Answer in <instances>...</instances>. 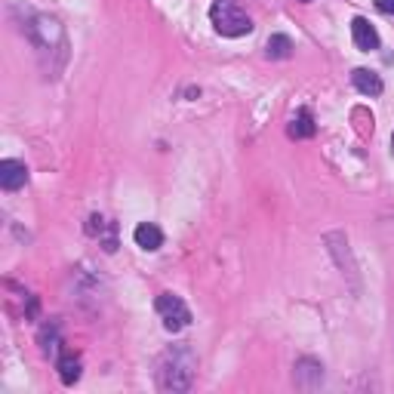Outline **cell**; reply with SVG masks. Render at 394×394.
<instances>
[{
    "mask_svg": "<svg viewBox=\"0 0 394 394\" xmlns=\"http://www.w3.org/2000/svg\"><path fill=\"white\" fill-rule=\"evenodd\" d=\"M194 366H197V360L188 345L169 348L160 360L157 382H160L163 391H188L191 388V379H194Z\"/></svg>",
    "mask_w": 394,
    "mask_h": 394,
    "instance_id": "obj_1",
    "label": "cell"
},
{
    "mask_svg": "<svg viewBox=\"0 0 394 394\" xmlns=\"http://www.w3.org/2000/svg\"><path fill=\"white\" fill-rule=\"evenodd\" d=\"M28 182V169L19 160H0V188L3 191H19Z\"/></svg>",
    "mask_w": 394,
    "mask_h": 394,
    "instance_id": "obj_5",
    "label": "cell"
},
{
    "mask_svg": "<svg viewBox=\"0 0 394 394\" xmlns=\"http://www.w3.org/2000/svg\"><path fill=\"white\" fill-rule=\"evenodd\" d=\"M314 114L308 108H299L293 114V121H290V129H287V133H290V139H311L314 136Z\"/></svg>",
    "mask_w": 394,
    "mask_h": 394,
    "instance_id": "obj_8",
    "label": "cell"
},
{
    "mask_svg": "<svg viewBox=\"0 0 394 394\" xmlns=\"http://www.w3.org/2000/svg\"><path fill=\"white\" fill-rule=\"evenodd\" d=\"M391 148H394V136H391Z\"/></svg>",
    "mask_w": 394,
    "mask_h": 394,
    "instance_id": "obj_12",
    "label": "cell"
},
{
    "mask_svg": "<svg viewBox=\"0 0 394 394\" xmlns=\"http://www.w3.org/2000/svg\"><path fill=\"white\" fill-rule=\"evenodd\" d=\"M302 3H311V0H302Z\"/></svg>",
    "mask_w": 394,
    "mask_h": 394,
    "instance_id": "obj_13",
    "label": "cell"
},
{
    "mask_svg": "<svg viewBox=\"0 0 394 394\" xmlns=\"http://www.w3.org/2000/svg\"><path fill=\"white\" fill-rule=\"evenodd\" d=\"M154 308H157V314L163 318V326H167L169 333H179L182 326L191 324V311H188V305L179 299V296H173V293L157 296Z\"/></svg>",
    "mask_w": 394,
    "mask_h": 394,
    "instance_id": "obj_3",
    "label": "cell"
},
{
    "mask_svg": "<svg viewBox=\"0 0 394 394\" xmlns=\"http://www.w3.org/2000/svg\"><path fill=\"white\" fill-rule=\"evenodd\" d=\"M265 56L268 59H290L293 56V41L287 34H271L265 43Z\"/></svg>",
    "mask_w": 394,
    "mask_h": 394,
    "instance_id": "obj_10",
    "label": "cell"
},
{
    "mask_svg": "<svg viewBox=\"0 0 394 394\" xmlns=\"http://www.w3.org/2000/svg\"><path fill=\"white\" fill-rule=\"evenodd\" d=\"M351 83H354V87H357L364 96H379V93H382V90H385L382 77H379L376 71H370V68H354Z\"/></svg>",
    "mask_w": 394,
    "mask_h": 394,
    "instance_id": "obj_7",
    "label": "cell"
},
{
    "mask_svg": "<svg viewBox=\"0 0 394 394\" xmlns=\"http://www.w3.org/2000/svg\"><path fill=\"white\" fill-rule=\"evenodd\" d=\"M81 357H74V354H65V357H59V379H62L65 385H74L77 379H81Z\"/></svg>",
    "mask_w": 394,
    "mask_h": 394,
    "instance_id": "obj_9",
    "label": "cell"
},
{
    "mask_svg": "<svg viewBox=\"0 0 394 394\" xmlns=\"http://www.w3.org/2000/svg\"><path fill=\"white\" fill-rule=\"evenodd\" d=\"M209 16H213V25L222 37H244L253 31V19L247 12H240L234 6V0H216Z\"/></svg>",
    "mask_w": 394,
    "mask_h": 394,
    "instance_id": "obj_2",
    "label": "cell"
},
{
    "mask_svg": "<svg viewBox=\"0 0 394 394\" xmlns=\"http://www.w3.org/2000/svg\"><path fill=\"white\" fill-rule=\"evenodd\" d=\"M376 6L382 12H394V0H376Z\"/></svg>",
    "mask_w": 394,
    "mask_h": 394,
    "instance_id": "obj_11",
    "label": "cell"
},
{
    "mask_svg": "<svg viewBox=\"0 0 394 394\" xmlns=\"http://www.w3.org/2000/svg\"><path fill=\"white\" fill-rule=\"evenodd\" d=\"M351 37H354V43H357V50H364V52L379 50V31L373 28L370 19H364V16L354 19L351 22Z\"/></svg>",
    "mask_w": 394,
    "mask_h": 394,
    "instance_id": "obj_4",
    "label": "cell"
},
{
    "mask_svg": "<svg viewBox=\"0 0 394 394\" xmlns=\"http://www.w3.org/2000/svg\"><path fill=\"white\" fill-rule=\"evenodd\" d=\"M133 240H136V247H142V249H160L163 247V231L154 225V222H142V225H136V231H133Z\"/></svg>",
    "mask_w": 394,
    "mask_h": 394,
    "instance_id": "obj_6",
    "label": "cell"
}]
</instances>
